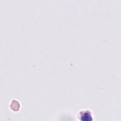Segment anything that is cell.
I'll return each instance as SVG.
<instances>
[{
    "instance_id": "cell-1",
    "label": "cell",
    "mask_w": 121,
    "mask_h": 121,
    "mask_svg": "<svg viewBox=\"0 0 121 121\" xmlns=\"http://www.w3.org/2000/svg\"><path fill=\"white\" fill-rule=\"evenodd\" d=\"M80 117L81 121H90L92 120V117L90 112L88 111H82L80 112Z\"/></svg>"
}]
</instances>
